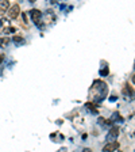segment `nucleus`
<instances>
[{"label":"nucleus","mask_w":135,"mask_h":152,"mask_svg":"<svg viewBox=\"0 0 135 152\" xmlns=\"http://www.w3.org/2000/svg\"><path fill=\"white\" fill-rule=\"evenodd\" d=\"M19 12H20V7L18 6V4H14L11 8H8V11H7V14H8V18L9 19H15L19 16Z\"/></svg>","instance_id":"1"},{"label":"nucleus","mask_w":135,"mask_h":152,"mask_svg":"<svg viewBox=\"0 0 135 152\" xmlns=\"http://www.w3.org/2000/svg\"><path fill=\"white\" fill-rule=\"evenodd\" d=\"M119 133H120V130H119V128H116V126H113L112 129L108 132V134H107V140L110 142H112V141H115V139H116L118 136H119Z\"/></svg>","instance_id":"2"},{"label":"nucleus","mask_w":135,"mask_h":152,"mask_svg":"<svg viewBox=\"0 0 135 152\" xmlns=\"http://www.w3.org/2000/svg\"><path fill=\"white\" fill-rule=\"evenodd\" d=\"M118 148H119V142L112 141V142H108L107 145L103 147V152H113V151H116Z\"/></svg>","instance_id":"3"},{"label":"nucleus","mask_w":135,"mask_h":152,"mask_svg":"<svg viewBox=\"0 0 135 152\" xmlns=\"http://www.w3.org/2000/svg\"><path fill=\"white\" fill-rule=\"evenodd\" d=\"M30 16H31L32 22L38 25L39 20H41V18H42V12L39 11V10H31V11H30Z\"/></svg>","instance_id":"4"},{"label":"nucleus","mask_w":135,"mask_h":152,"mask_svg":"<svg viewBox=\"0 0 135 152\" xmlns=\"http://www.w3.org/2000/svg\"><path fill=\"white\" fill-rule=\"evenodd\" d=\"M8 27H11V23H9V19L1 18L0 19V34H3Z\"/></svg>","instance_id":"5"},{"label":"nucleus","mask_w":135,"mask_h":152,"mask_svg":"<svg viewBox=\"0 0 135 152\" xmlns=\"http://www.w3.org/2000/svg\"><path fill=\"white\" fill-rule=\"evenodd\" d=\"M8 8H9L8 0H0V16L4 15L8 11Z\"/></svg>","instance_id":"6"},{"label":"nucleus","mask_w":135,"mask_h":152,"mask_svg":"<svg viewBox=\"0 0 135 152\" xmlns=\"http://www.w3.org/2000/svg\"><path fill=\"white\" fill-rule=\"evenodd\" d=\"M11 44V38L8 37H0V46L1 48H6Z\"/></svg>","instance_id":"7"},{"label":"nucleus","mask_w":135,"mask_h":152,"mask_svg":"<svg viewBox=\"0 0 135 152\" xmlns=\"http://www.w3.org/2000/svg\"><path fill=\"white\" fill-rule=\"evenodd\" d=\"M12 41L15 42V44H23V42H25V39H23L22 37H19V35H14Z\"/></svg>","instance_id":"8"},{"label":"nucleus","mask_w":135,"mask_h":152,"mask_svg":"<svg viewBox=\"0 0 135 152\" xmlns=\"http://www.w3.org/2000/svg\"><path fill=\"white\" fill-rule=\"evenodd\" d=\"M85 107L91 109V111H92V113H96V106H95L93 103H87V104H85Z\"/></svg>","instance_id":"9"},{"label":"nucleus","mask_w":135,"mask_h":152,"mask_svg":"<svg viewBox=\"0 0 135 152\" xmlns=\"http://www.w3.org/2000/svg\"><path fill=\"white\" fill-rule=\"evenodd\" d=\"M101 75H103V76H105V75H108V69H103V71H101Z\"/></svg>","instance_id":"10"},{"label":"nucleus","mask_w":135,"mask_h":152,"mask_svg":"<svg viewBox=\"0 0 135 152\" xmlns=\"http://www.w3.org/2000/svg\"><path fill=\"white\" fill-rule=\"evenodd\" d=\"M4 61V54H0V64Z\"/></svg>","instance_id":"11"},{"label":"nucleus","mask_w":135,"mask_h":152,"mask_svg":"<svg viewBox=\"0 0 135 152\" xmlns=\"http://www.w3.org/2000/svg\"><path fill=\"white\" fill-rule=\"evenodd\" d=\"M82 152H92V151H91V148H85Z\"/></svg>","instance_id":"12"}]
</instances>
